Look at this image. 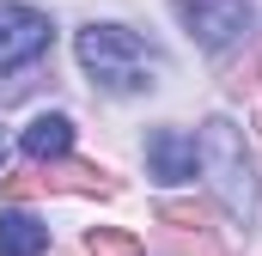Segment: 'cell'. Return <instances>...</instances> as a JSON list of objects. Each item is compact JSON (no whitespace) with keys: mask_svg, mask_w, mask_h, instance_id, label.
<instances>
[{"mask_svg":"<svg viewBox=\"0 0 262 256\" xmlns=\"http://www.w3.org/2000/svg\"><path fill=\"white\" fill-rule=\"evenodd\" d=\"M79 61L104 92H146L159 86V55L134 37L128 25H85L79 31Z\"/></svg>","mask_w":262,"mask_h":256,"instance_id":"6da1fadb","label":"cell"},{"mask_svg":"<svg viewBox=\"0 0 262 256\" xmlns=\"http://www.w3.org/2000/svg\"><path fill=\"white\" fill-rule=\"evenodd\" d=\"M195 165H207L213 195H220V201H226L238 220H250V214H256V177H250V153H244V134H238V122H226V116L201 122Z\"/></svg>","mask_w":262,"mask_h":256,"instance_id":"7a4b0ae2","label":"cell"},{"mask_svg":"<svg viewBox=\"0 0 262 256\" xmlns=\"http://www.w3.org/2000/svg\"><path fill=\"white\" fill-rule=\"evenodd\" d=\"M49 49V18L37 6H18V0H0V73L37 61Z\"/></svg>","mask_w":262,"mask_h":256,"instance_id":"3957f363","label":"cell"},{"mask_svg":"<svg viewBox=\"0 0 262 256\" xmlns=\"http://www.w3.org/2000/svg\"><path fill=\"white\" fill-rule=\"evenodd\" d=\"M177 12L201 49H226L250 31V0H177Z\"/></svg>","mask_w":262,"mask_h":256,"instance_id":"277c9868","label":"cell"},{"mask_svg":"<svg viewBox=\"0 0 262 256\" xmlns=\"http://www.w3.org/2000/svg\"><path fill=\"white\" fill-rule=\"evenodd\" d=\"M146 171L177 183V177H195V140L183 128H152L146 134Z\"/></svg>","mask_w":262,"mask_h":256,"instance_id":"5b68a950","label":"cell"},{"mask_svg":"<svg viewBox=\"0 0 262 256\" xmlns=\"http://www.w3.org/2000/svg\"><path fill=\"white\" fill-rule=\"evenodd\" d=\"M43 195H116V183L98 171V165H73V159H55L43 171Z\"/></svg>","mask_w":262,"mask_h":256,"instance_id":"8992f818","label":"cell"},{"mask_svg":"<svg viewBox=\"0 0 262 256\" xmlns=\"http://www.w3.org/2000/svg\"><path fill=\"white\" fill-rule=\"evenodd\" d=\"M49 250V226L25 207H6L0 214V256H43Z\"/></svg>","mask_w":262,"mask_h":256,"instance_id":"52a82bcc","label":"cell"},{"mask_svg":"<svg viewBox=\"0 0 262 256\" xmlns=\"http://www.w3.org/2000/svg\"><path fill=\"white\" fill-rule=\"evenodd\" d=\"M18 146H25V159H67V146H73V122L67 116H37V122L18 134Z\"/></svg>","mask_w":262,"mask_h":256,"instance_id":"ba28073f","label":"cell"},{"mask_svg":"<svg viewBox=\"0 0 262 256\" xmlns=\"http://www.w3.org/2000/svg\"><path fill=\"white\" fill-rule=\"evenodd\" d=\"M159 220H165L171 232H195V238H207V232H213V201H189V195L177 201V195H171V201H159Z\"/></svg>","mask_w":262,"mask_h":256,"instance_id":"9c48e42d","label":"cell"},{"mask_svg":"<svg viewBox=\"0 0 262 256\" xmlns=\"http://www.w3.org/2000/svg\"><path fill=\"white\" fill-rule=\"evenodd\" d=\"M85 256H146V244L122 232V226H92L85 232Z\"/></svg>","mask_w":262,"mask_h":256,"instance_id":"30bf717a","label":"cell"},{"mask_svg":"<svg viewBox=\"0 0 262 256\" xmlns=\"http://www.w3.org/2000/svg\"><path fill=\"white\" fill-rule=\"evenodd\" d=\"M43 195V171H0V201H31Z\"/></svg>","mask_w":262,"mask_h":256,"instance_id":"8fae6325","label":"cell"},{"mask_svg":"<svg viewBox=\"0 0 262 256\" xmlns=\"http://www.w3.org/2000/svg\"><path fill=\"white\" fill-rule=\"evenodd\" d=\"M256 86H262V55L250 49L244 61H232V67H226V92H256Z\"/></svg>","mask_w":262,"mask_h":256,"instance_id":"7c38bea8","label":"cell"},{"mask_svg":"<svg viewBox=\"0 0 262 256\" xmlns=\"http://www.w3.org/2000/svg\"><path fill=\"white\" fill-rule=\"evenodd\" d=\"M171 250H177V256H220L213 238H189V232H171Z\"/></svg>","mask_w":262,"mask_h":256,"instance_id":"4fadbf2b","label":"cell"},{"mask_svg":"<svg viewBox=\"0 0 262 256\" xmlns=\"http://www.w3.org/2000/svg\"><path fill=\"white\" fill-rule=\"evenodd\" d=\"M0 165H6V128H0Z\"/></svg>","mask_w":262,"mask_h":256,"instance_id":"5bb4252c","label":"cell"},{"mask_svg":"<svg viewBox=\"0 0 262 256\" xmlns=\"http://www.w3.org/2000/svg\"><path fill=\"white\" fill-rule=\"evenodd\" d=\"M256 122H262V116H256Z\"/></svg>","mask_w":262,"mask_h":256,"instance_id":"9a60e30c","label":"cell"}]
</instances>
